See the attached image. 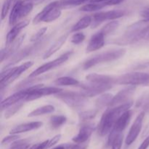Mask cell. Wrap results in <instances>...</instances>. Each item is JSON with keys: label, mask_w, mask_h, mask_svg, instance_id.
Segmentation results:
<instances>
[{"label": "cell", "mask_w": 149, "mask_h": 149, "mask_svg": "<svg viewBox=\"0 0 149 149\" xmlns=\"http://www.w3.org/2000/svg\"><path fill=\"white\" fill-rule=\"evenodd\" d=\"M104 44L105 35L102 32L98 31L91 36L86 48V51L87 52H91L100 49V48L103 47Z\"/></svg>", "instance_id": "2e32d148"}, {"label": "cell", "mask_w": 149, "mask_h": 149, "mask_svg": "<svg viewBox=\"0 0 149 149\" xmlns=\"http://www.w3.org/2000/svg\"><path fill=\"white\" fill-rule=\"evenodd\" d=\"M122 142H123V135L122 133L119 134L112 143L111 149H121L122 148Z\"/></svg>", "instance_id": "f35d334b"}, {"label": "cell", "mask_w": 149, "mask_h": 149, "mask_svg": "<svg viewBox=\"0 0 149 149\" xmlns=\"http://www.w3.org/2000/svg\"><path fill=\"white\" fill-rule=\"evenodd\" d=\"M125 15V10H113L110 11L97 13L93 17V28L96 27L105 20L120 18Z\"/></svg>", "instance_id": "8fae6325"}, {"label": "cell", "mask_w": 149, "mask_h": 149, "mask_svg": "<svg viewBox=\"0 0 149 149\" xmlns=\"http://www.w3.org/2000/svg\"><path fill=\"white\" fill-rule=\"evenodd\" d=\"M58 4H59V1H52V2H50L49 4H48L47 5L45 6V7L42 9V11L39 12V13L35 16V17L33 20V24H37V23H39V22H42V19L44 18V17H45L47 14L48 12H49L51 9L53 8L54 7L58 5Z\"/></svg>", "instance_id": "d4e9b609"}, {"label": "cell", "mask_w": 149, "mask_h": 149, "mask_svg": "<svg viewBox=\"0 0 149 149\" xmlns=\"http://www.w3.org/2000/svg\"><path fill=\"white\" fill-rule=\"evenodd\" d=\"M30 147L29 144L25 141H18L13 142L12 147L10 149H28Z\"/></svg>", "instance_id": "74e56055"}, {"label": "cell", "mask_w": 149, "mask_h": 149, "mask_svg": "<svg viewBox=\"0 0 149 149\" xmlns=\"http://www.w3.org/2000/svg\"><path fill=\"white\" fill-rule=\"evenodd\" d=\"M24 39L25 35H22L20 37L16 39L11 45H8V47L7 48H5L4 49H2L1 51V62H2L4 61V59H5L7 57L10 56L12 54L14 53L15 52L17 51V49L20 47V45L23 42Z\"/></svg>", "instance_id": "44dd1931"}, {"label": "cell", "mask_w": 149, "mask_h": 149, "mask_svg": "<svg viewBox=\"0 0 149 149\" xmlns=\"http://www.w3.org/2000/svg\"><path fill=\"white\" fill-rule=\"evenodd\" d=\"M93 23V17L90 15H86L83 17L82 18L80 19L74 26H72L71 28V32H76L79 31L80 30L86 29V28L89 27L90 25Z\"/></svg>", "instance_id": "603a6c76"}, {"label": "cell", "mask_w": 149, "mask_h": 149, "mask_svg": "<svg viewBox=\"0 0 149 149\" xmlns=\"http://www.w3.org/2000/svg\"><path fill=\"white\" fill-rule=\"evenodd\" d=\"M119 26V23L116 20H113V21L109 22V23H107L106 25H105L103 28L101 29V30L100 31V32L103 33L105 35V36H107V35L110 34L111 33L114 31Z\"/></svg>", "instance_id": "4dcf8cb0"}, {"label": "cell", "mask_w": 149, "mask_h": 149, "mask_svg": "<svg viewBox=\"0 0 149 149\" xmlns=\"http://www.w3.org/2000/svg\"><path fill=\"white\" fill-rule=\"evenodd\" d=\"M132 104L133 102L129 101L125 104L107 109L103 113L98 125L97 130L99 135L100 136H105L110 133L119 116L125 111L130 110Z\"/></svg>", "instance_id": "7a4b0ae2"}, {"label": "cell", "mask_w": 149, "mask_h": 149, "mask_svg": "<svg viewBox=\"0 0 149 149\" xmlns=\"http://www.w3.org/2000/svg\"><path fill=\"white\" fill-rule=\"evenodd\" d=\"M71 55V52H65L63 55H61L58 58L54 60V61H50V62H48L47 63L43 64L41 66L38 67L36 70L33 71L31 74L29 75V77H35L36 76L41 75V74H44L45 72H47V71H50V70L54 69L56 67L60 66L61 65H62L63 63H64L65 62H66L68 60V58H70Z\"/></svg>", "instance_id": "30bf717a"}, {"label": "cell", "mask_w": 149, "mask_h": 149, "mask_svg": "<svg viewBox=\"0 0 149 149\" xmlns=\"http://www.w3.org/2000/svg\"><path fill=\"white\" fill-rule=\"evenodd\" d=\"M106 5V3H94L90 2L89 4H84L82 7H80L79 10L82 12H94L100 10L105 7Z\"/></svg>", "instance_id": "f1b7e54d"}, {"label": "cell", "mask_w": 149, "mask_h": 149, "mask_svg": "<svg viewBox=\"0 0 149 149\" xmlns=\"http://www.w3.org/2000/svg\"><path fill=\"white\" fill-rule=\"evenodd\" d=\"M33 63L32 61H29L24 63L21 64L20 65L17 67H13V68H6L5 70H3L1 74V81H0V85L1 89L2 90L4 87H7L9 84L17 79L22 73L25 72L26 70L33 65Z\"/></svg>", "instance_id": "5b68a950"}, {"label": "cell", "mask_w": 149, "mask_h": 149, "mask_svg": "<svg viewBox=\"0 0 149 149\" xmlns=\"http://www.w3.org/2000/svg\"><path fill=\"white\" fill-rule=\"evenodd\" d=\"M113 96L110 93H105L97 97L95 101V106L97 109H103L105 106H109Z\"/></svg>", "instance_id": "4316f807"}, {"label": "cell", "mask_w": 149, "mask_h": 149, "mask_svg": "<svg viewBox=\"0 0 149 149\" xmlns=\"http://www.w3.org/2000/svg\"><path fill=\"white\" fill-rule=\"evenodd\" d=\"M86 79L90 82L98 83V84H111L113 85L116 83V79L111 76L105 75V74H90L86 77Z\"/></svg>", "instance_id": "ffe728a7"}, {"label": "cell", "mask_w": 149, "mask_h": 149, "mask_svg": "<svg viewBox=\"0 0 149 149\" xmlns=\"http://www.w3.org/2000/svg\"><path fill=\"white\" fill-rule=\"evenodd\" d=\"M148 32L149 20L144 19L128 26L124 34L115 39L113 43L119 45H132L144 39Z\"/></svg>", "instance_id": "6da1fadb"}, {"label": "cell", "mask_w": 149, "mask_h": 149, "mask_svg": "<svg viewBox=\"0 0 149 149\" xmlns=\"http://www.w3.org/2000/svg\"><path fill=\"white\" fill-rule=\"evenodd\" d=\"M14 1V0H4V3L1 7V20H3L6 17V16L8 14L10 9L11 7L12 4Z\"/></svg>", "instance_id": "e575fe53"}, {"label": "cell", "mask_w": 149, "mask_h": 149, "mask_svg": "<svg viewBox=\"0 0 149 149\" xmlns=\"http://www.w3.org/2000/svg\"><path fill=\"white\" fill-rule=\"evenodd\" d=\"M48 143H49V140H47V141H44L42 143L34 144V145L29 147L28 149H46L47 148Z\"/></svg>", "instance_id": "60d3db41"}, {"label": "cell", "mask_w": 149, "mask_h": 149, "mask_svg": "<svg viewBox=\"0 0 149 149\" xmlns=\"http://www.w3.org/2000/svg\"><path fill=\"white\" fill-rule=\"evenodd\" d=\"M58 98L61 99L64 103L73 109H80L87 103V99L81 93L72 91L61 92L58 93Z\"/></svg>", "instance_id": "52a82bcc"}, {"label": "cell", "mask_w": 149, "mask_h": 149, "mask_svg": "<svg viewBox=\"0 0 149 149\" xmlns=\"http://www.w3.org/2000/svg\"><path fill=\"white\" fill-rule=\"evenodd\" d=\"M33 3L31 0H17L15 1L9 17L10 25H15L20 19L27 16L32 11Z\"/></svg>", "instance_id": "277c9868"}, {"label": "cell", "mask_w": 149, "mask_h": 149, "mask_svg": "<svg viewBox=\"0 0 149 149\" xmlns=\"http://www.w3.org/2000/svg\"><path fill=\"white\" fill-rule=\"evenodd\" d=\"M85 39V36L83 33H76L71 36V42H72L74 45H79L81 42H84V40Z\"/></svg>", "instance_id": "d590c367"}, {"label": "cell", "mask_w": 149, "mask_h": 149, "mask_svg": "<svg viewBox=\"0 0 149 149\" xmlns=\"http://www.w3.org/2000/svg\"><path fill=\"white\" fill-rule=\"evenodd\" d=\"M47 28L43 27V28H42V29H39V31H36L34 34L32 35V36L31 37V39H30L31 42H37V41H39V39H40L43 36V35L45 34V32L47 31Z\"/></svg>", "instance_id": "8d00e7d4"}, {"label": "cell", "mask_w": 149, "mask_h": 149, "mask_svg": "<svg viewBox=\"0 0 149 149\" xmlns=\"http://www.w3.org/2000/svg\"><path fill=\"white\" fill-rule=\"evenodd\" d=\"M42 84H37L33 87H29V94L25 99V101H32L44 96L56 95L63 91L62 89L58 87H42Z\"/></svg>", "instance_id": "ba28073f"}, {"label": "cell", "mask_w": 149, "mask_h": 149, "mask_svg": "<svg viewBox=\"0 0 149 149\" xmlns=\"http://www.w3.org/2000/svg\"><path fill=\"white\" fill-rule=\"evenodd\" d=\"M67 119L65 116H62V115H57V116H51L49 123L50 126L53 129H58L60 127L63 125L66 122Z\"/></svg>", "instance_id": "f546056e"}, {"label": "cell", "mask_w": 149, "mask_h": 149, "mask_svg": "<svg viewBox=\"0 0 149 149\" xmlns=\"http://www.w3.org/2000/svg\"><path fill=\"white\" fill-rule=\"evenodd\" d=\"M125 53H126L125 49H112V50L98 54V55H95L93 58L87 60L83 64V68L87 70L92 67L95 66L98 64L116 61V60L122 58L125 55Z\"/></svg>", "instance_id": "3957f363"}, {"label": "cell", "mask_w": 149, "mask_h": 149, "mask_svg": "<svg viewBox=\"0 0 149 149\" xmlns=\"http://www.w3.org/2000/svg\"><path fill=\"white\" fill-rule=\"evenodd\" d=\"M90 2H94V3H104L108 1L109 0H90Z\"/></svg>", "instance_id": "bcb514c9"}, {"label": "cell", "mask_w": 149, "mask_h": 149, "mask_svg": "<svg viewBox=\"0 0 149 149\" xmlns=\"http://www.w3.org/2000/svg\"><path fill=\"white\" fill-rule=\"evenodd\" d=\"M52 149H65V146L61 145V146H58L55 147V148H54Z\"/></svg>", "instance_id": "7dc6e473"}, {"label": "cell", "mask_w": 149, "mask_h": 149, "mask_svg": "<svg viewBox=\"0 0 149 149\" xmlns=\"http://www.w3.org/2000/svg\"><path fill=\"white\" fill-rule=\"evenodd\" d=\"M132 111L128 110L127 111H125V113H122V114L119 116V119H117V121H116V123H115L113 129L111 130V131L110 133H109V138H108V146H111L112 143H113L115 138H116L119 134H121L124 130H125V128H126L127 127V125H129L130 121L131 118H132Z\"/></svg>", "instance_id": "9c48e42d"}, {"label": "cell", "mask_w": 149, "mask_h": 149, "mask_svg": "<svg viewBox=\"0 0 149 149\" xmlns=\"http://www.w3.org/2000/svg\"><path fill=\"white\" fill-rule=\"evenodd\" d=\"M145 112L142 111L138 115L136 119L134 121L132 127H130L129 132L127 134L126 139H125V143L127 146H130L133 143L135 140L138 138L140 132L143 126V122L144 117H145Z\"/></svg>", "instance_id": "4fadbf2b"}, {"label": "cell", "mask_w": 149, "mask_h": 149, "mask_svg": "<svg viewBox=\"0 0 149 149\" xmlns=\"http://www.w3.org/2000/svg\"><path fill=\"white\" fill-rule=\"evenodd\" d=\"M61 13H62V12H61V7L58 4V5L54 7L53 8H52L48 12L47 14L42 19V21L45 22V23H50V22L54 21V20H57V19L61 17Z\"/></svg>", "instance_id": "cb8c5ba5"}, {"label": "cell", "mask_w": 149, "mask_h": 149, "mask_svg": "<svg viewBox=\"0 0 149 149\" xmlns=\"http://www.w3.org/2000/svg\"><path fill=\"white\" fill-rule=\"evenodd\" d=\"M112 87L111 84H98V83L90 82L83 84L81 85V88L83 89V92H81V94L85 97H93L97 95L101 94L104 92L108 91Z\"/></svg>", "instance_id": "7c38bea8"}, {"label": "cell", "mask_w": 149, "mask_h": 149, "mask_svg": "<svg viewBox=\"0 0 149 149\" xmlns=\"http://www.w3.org/2000/svg\"><path fill=\"white\" fill-rule=\"evenodd\" d=\"M54 83L57 86H77L79 84V81L72 77H62L57 79Z\"/></svg>", "instance_id": "83f0119b"}, {"label": "cell", "mask_w": 149, "mask_h": 149, "mask_svg": "<svg viewBox=\"0 0 149 149\" xmlns=\"http://www.w3.org/2000/svg\"><path fill=\"white\" fill-rule=\"evenodd\" d=\"M87 146L83 143H78L77 145L73 146L70 149H87Z\"/></svg>", "instance_id": "f6af8a7d"}, {"label": "cell", "mask_w": 149, "mask_h": 149, "mask_svg": "<svg viewBox=\"0 0 149 149\" xmlns=\"http://www.w3.org/2000/svg\"><path fill=\"white\" fill-rule=\"evenodd\" d=\"M61 135H55V137H53L52 139L49 140L47 148H50V147H52L53 146H55V144L58 143L60 141V140H61Z\"/></svg>", "instance_id": "b9f144b4"}, {"label": "cell", "mask_w": 149, "mask_h": 149, "mask_svg": "<svg viewBox=\"0 0 149 149\" xmlns=\"http://www.w3.org/2000/svg\"><path fill=\"white\" fill-rule=\"evenodd\" d=\"M149 146V136L147 137L143 141L142 143L141 144L138 149H147Z\"/></svg>", "instance_id": "7bdbcfd3"}, {"label": "cell", "mask_w": 149, "mask_h": 149, "mask_svg": "<svg viewBox=\"0 0 149 149\" xmlns=\"http://www.w3.org/2000/svg\"><path fill=\"white\" fill-rule=\"evenodd\" d=\"M143 39H145V40H146L147 42H149V32H148V33H147V35L145 36V38H144Z\"/></svg>", "instance_id": "c3c4849f"}, {"label": "cell", "mask_w": 149, "mask_h": 149, "mask_svg": "<svg viewBox=\"0 0 149 149\" xmlns=\"http://www.w3.org/2000/svg\"><path fill=\"white\" fill-rule=\"evenodd\" d=\"M94 131V125H84L80 127L78 134L72 138V141L76 143H84L89 140L92 133Z\"/></svg>", "instance_id": "e0dca14e"}, {"label": "cell", "mask_w": 149, "mask_h": 149, "mask_svg": "<svg viewBox=\"0 0 149 149\" xmlns=\"http://www.w3.org/2000/svg\"><path fill=\"white\" fill-rule=\"evenodd\" d=\"M29 24V20H24L23 21H20L19 23H16L15 25H14L13 29L8 32V33L7 35V37H6V44H7V46L11 45L17 39V36L19 35L20 32Z\"/></svg>", "instance_id": "ac0fdd59"}, {"label": "cell", "mask_w": 149, "mask_h": 149, "mask_svg": "<svg viewBox=\"0 0 149 149\" xmlns=\"http://www.w3.org/2000/svg\"><path fill=\"white\" fill-rule=\"evenodd\" d=\"M125 0H109L108 1H106V5L107 6H111V5H116V4H121L122 2L125 1Z\"/></svg>", "instance_id": "ee69618b"}, {"label": "cell", "mask_w": 149, "mask_h": 149, "mask_svg": "<svg viewBox=\"0 0 149 149\" xmlns=\"http://www.w3.org/2000/svg\"><path fill=\"white\" fill-rule=\"evenodd\" d=\"M20 137L17 135H14V134H11V135H9V136L5 137L4 138H3V140L1 141V144L4 145V144H8L10 143H13L16 141L17 140L19 139Z\"/></svg>", "instance_id": "ab89813d"}, {"label": "cell", "mask_w": 149, "mask_h": 149, "mask_svg": "<svg viewBox=\"0 0 149 149\" xmlns=\"http://www.w3.org/2000/svg\"><path fill=\"white\" fill-rule=\"evenodd\" d=\"M23 106V103H16V104L13 105V106L7 108L8 109L6 111L5 114H4V117H5L6 119H9V118H10L11 116H13L16 112L20 110V109Z\"/></svg>", "instance_id": "d6a6232c"}, {"label": "cell", "mask_w": 149, "mask_h": 149, "mask_svg": "<svg viewBox=\"0 0 149 149\" xmlns=\"http://www.w3.org/2000/svg\"><path fill=\"white\" fill-rule=\"evenodd\" d=\"M68 37V33H65V34L62 35L61 36H60L58 38V39H57L52 45H51L49 47V49L45 52V53L43 55V59H47V58H49V57L52 56V55L55 53L57 51L59 50L61 47H62L63 45H64L65 42H66L67 39Z\"/></svg>", "instance_id": "7402d4cb"}, {"label": "cell", "mask_w": 149, "mask_h": 149, "mask_svg": "<svg viewBox=\"0 0 149 149\" xmlns=\"http://www.w3.org/2000/svg\"><path fill=\"white\" fill-rule=\"evenodd\" d=\"M97 113V110H90L82 111L79 113V119L81 121H88L90 119H93L96 116Z\"/></svg>", "instance_id": "836d02e7"}, {"label": "cell", "mask_w": 149, "mask_h": 149, "mask_svg": "<svg viewBox=\"0 0 149 149\" xmlns=\"http://www.w3.org/2000/svg\"><path fill=\"white\" fill-rule=\"evenodd\" d=\"M135 87L134 86H130L123 90H120L115 96H113L111 101L109 103V108L116 107L120 105L125 104L130 101V98L135 93Z\"/></svg>", "instance_id": "5bb4252c"}, {"label": "cell", "mask_w": 149, "mask_h": 149, "mask_svg": "<svg viewBox=\"0 0 149 149\" xmlns=\"http://www.w3.org/2000/svg\"><path fill=\"white\" fill-rule=\"evenodd\" d=\"M28 94H29V88L20 90V91L17 92V93H14L12 95L9 96L8 97H7V98L1 101V109L2 111L4 109H7L10 106L19 103L20 100H25L26 97H27Z\"/></svg>", "instance_id": "9a60e30c"}, {"label": "cell", "mask_w": 149, "mask_h": 149, "mask_svg": "<svg viewBox=\"0 0 149 149\" xmlns=\"http://www.w3.org/2000/svg\"><path fill=\"white\" fill-rule=\"evenodd\" d=\"M116 83L123 85L137 86L149 84V74L143 72H132L120 76Z\"/></svg>", "instance_id": "8992f818"}, {"label": "cell", "mask_w": 149, "mask_h": 149, "mask_svg": "<svg viewBox=\"0 0 149 149\" xmlns=\"http://www.w3.org/2000/svg\"><path fill=\"white\" fill-rule=\"evenodd\" d=\"M42 125H43V123L42 122H29V123L21 124V125H19L15 127L14 128H13L10 131V133L17 135V134L23 133V132H29V131L39 129Z\"/></svg>", "instance_id": "d6986e66"}, {"label": "cell", "mask_w": 149, "mask_h": 149, "mask_svg": "<svg viewBox=\"0 0 149 149\" xmlns=\"http://www.w3.org/2000/svg\"><path fill=\"white\" fill-rule=\"evenodd\" d=\"M54 111H55V107L53 106L47 105V106H43L42 107L34 109L31 113H29L28 116L29 117H33V116H42V115L47 114V113H51Z\"/></svg>", "instance_id": "484cf974"}, {"label": "cell", "mask_w": 149, "mask_h": 149, "mask_svg": "<svg viewBox=\"0 0 149 149\" xmlns=\"http://www.w3.org/2000/svg\"><path fill=\"white\" fill-rule=\"evenodd\" d=\"M90 0H63L59 2L60 7H72L84 4Z\"/></svg>", "instance_id": "1f68e13d"}]
</instances>
